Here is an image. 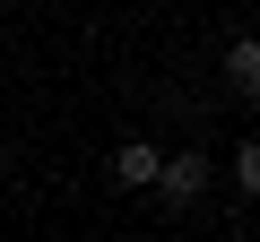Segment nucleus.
<instances>
[{
	"mask_svg": "<svg viewBox=\"0 0 260 242\" xmlns=\"http://www.w3.org/2000/svg\"><path fill=\"white\" fill-rule=\"evenodd\" d=\"M156 190H165L174 208L200 199V190H208V156H200V147H191V156H165V165H156Z\"/></svg>",
	"mask_w": 260,
	"mask_h": 242,
	"instance_id": "obj_1",
	"label": "nucleus"
},
{
	"mask_svg": "<svg viewBox=\"0 0 260 242\" xmlns=\"http://www.w3.org/2000/svg\"><path fill=\"white\" fill-rule=\"evenodd\" d=\"M156 165H165V156H156L148 139H121V156H113V182H121V190H156Z\"/></svg>",
	"mask_w": 260,
	"mask_h": 242,
	"instance_id": "obj_2",
	"label": "nucleus"
},
{
	"mask_svg": "<svg viewBox=\"0 0 260 242\" xmlns=\"http://www.w3.org/2000/svg\"><path fill=\"white\" fill-rule=\"evenodd\" d=\"M225 87H234V95H260V35L225 44Z\"/></svg>",
	"mask_w": 260,
	"mask_h": 242,
	"instance_id": "obj_3",
	"label": "nucleus"
},
{
	"mask_svg": "<svg viewBox=\"0 0 260 242\" xmlns=\"http://www.w3.org/2000/svg\"><path fill=\"white\" fill-rule=\"evenodd\" d=\"M234 182L260 199V139H243V147H234Z\"/></svg>",
	"mask_w": 260,
	"mask_h": 242,
	"instance_id": "obj_4",
	"label": "nucleus"
}]
</instances>
